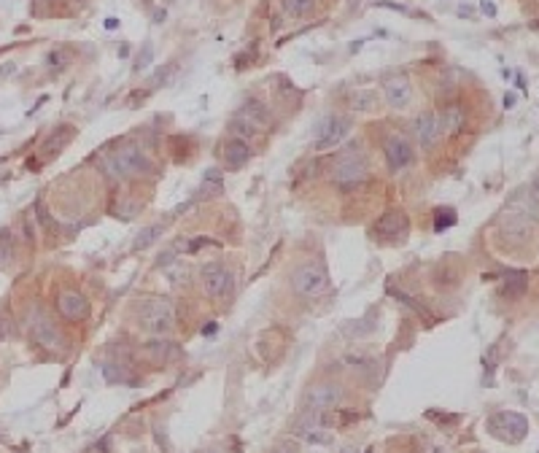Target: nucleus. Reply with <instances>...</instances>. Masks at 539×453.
<instances>
[{"label": "nucleus", "instance_id": "obj_22", "mask_svg": "<svg viewBox=\"0 0 539 453\" xmlns=\"http://www.w3.org/2000/svg\"><path fill=\"white\" fill-rule=\"evenodd\" d=\"M162 232H165V224H159V222L143 226V229H140V235L135 238V248H151V245L162 238Z\"/></svg>", "mask_w": 539, "mask_h": 453}, {"label": "nucleus", "instance_id": "obj_20", "mask_svg": "<svg viewBox=\"0 0 539 453\" xmlns=\"http://www.w3.org/2000/svg\"><path fill=\"white\" fill-rule=\"evenodd\" d=\"M439 127H442V133H458L461 127H464V111L458 108V105H448L445 111H442V116H439Z\"/></svg>", "mask_w": 539, "mask_h": 453}, {"label": "nucleus", "instance_id": "obj_19", "mask_svg": "<svg viewBox=\"0 0 539 453\" xmlns=\"http://www.w3.org/2000/svg\"><path fill=\"white\" fill-rule=\"evenodd\" d=\"M248 159H251V149L245 146L243 140H238V138L226 140V146H224V162L229 165V168H243Z\"/></svg>", "mask_w": 539, "mask_h": 453}, {"label": "nucleus", "instance_id": "obj_14", "mask_svg": "<svg viewBox=\"0 0 539 453\" xmlns=\"http://www.w3.org/2000/svg\"><path fill=\"white\" fill-rule=\"evenodd\" d=\"M407 216H404V210H386L381 219L375 222V232H378V238L383 241H400L402 235L407 232Z\"/></svg>", "mask_w": 539, "mask_h": 453}, {"label": "nucleus", "instance_id": "obj_30", "mask_svg": "<svg viewBox=\"0 0 539 453\" xmlns=\"http://www.w3.org/2000/svg\"><path fill=\"white\" fill-rule=\"evenodd\" d=\"M203 181H205V184H210V187H219V184H221V170H216V168H210V170H205V175H203Z\"/></svg>", "mask_w": 539, "mask_h": 453}, {"label": "nucleus", "instance_id": "obj_28", "mask_svg": "<svg viewBox=\"0 0 539 453\" xmlns=\"http://www.w3.org/2000/svg\"><path fill=\"white\" fill-rule=\"evenodd\" d=\"M46 62H49V68H54V70H60L62 65H68L70 62V54H65V52H52L49 57H46Z\"/></svg>", "mask_w": 539, "mask_h": 453}, {"label": "nucleus", "instance_id": "obj_7", "mask_svg": "<svg viewBox=\"0 0 539 453\" xmlns=\"http://www.w3.org/2000/svg\"><path fill=\"white\" fill-rule=\"evenodd\" d=\"M369 173V168H367V159L362 154H346V157L337 159V165H334V184L337 187H343V189H348V187H356V184H362Z\"/></svg>", "mask_w": 539, "mask_h": 453}, {"label": "nucleus", "instance_id": "obj_23", "mask_svg": "<svg viewBox=\"0 0 539 453\" xmlns=\"http://www.w3.org/2000/svg\"><path fill=\"white\" fill-rule=\"evenodd\" d=\"M299 435H302L305 442H311V445H329V442H334V435H332L329 429H321V426L299 429Z\"/></svg>", "mask_w": 539, "mask_h": 453}, {"label": "nucleus", "instance_id": "obj_6", "mask_svg": "<svg viewBox=\"0 0 539 453\" xmlns=\"http://www.w3.org/2000/svg\"><path fill=\"white\" fill-rule=\"evenodd\" d=\"M350 127H353V124H350V119H346V116H327V119H321L318 130H315V149H318V151H327V149L340 146L343 140L348 138Z\"/></svg>", "mask_w": 539, "mask_h": 453}, {"label": "nucleus", "instance_id": "obj_27", "mask_svg": "<svg viewBox=\"0 0 539 453\" xmlns=\"http://www.w3.org/2000/svg\"><path fill=\"white\" fill-rule=\"evenodd\" d=\"M11 259H14V251H11V241H8V235H6V238H3V243H0V270H3V267H8Z\"/></svg>", "mask_w": 539, "mask_h": 453}, {"label": "nucleus", "instance_id": "obj_25", "mask_svg": "<svg viewBox=\"0 0 539 453\" xmlns=\"http://www.w3.org/2000/svg\"><path fill=\"white\" fill-rule=\"evenodd\" d=\"M280 6L292 17H305V14L315 11V0H280Z\"/></svg>", "mask_w": 539, "mask_h": 453}, {"label": "nucleus", "instance_id": "obj_9", "mask_svg": "<svg viewBox=\"0 0 539 453\" xmlns=\"http://www.w3.org/2000/svg\"><path fill=\"white\" fill-rule=\"evenodd\" d=\"M203 289L205 295L213 297V299H221L232 292V273L226 270L224 264L213 262V264H205L203 267Z\"/></svg>", "mask_w": 539, "mask_h": 453}, {"label": "nucleus", "instance_id": "obj_36", "mask_svg": "<svg viewBox=\"0 0 539 453\" xmlns=\"http://www.w3.org/2000/svg\"><path fill=\"white\" fill-rule=\"evenodd\" d=\"M364 453H375V451H372V448H367V451Z\"/></svg>", "mask_w": 539, "mask_h": 453}, {"label": "nucleus", "instance_id": "obj_18", "mask_svg": "<svg viewBox=\"0 0 539 453\" xmlns=\"http://www.w3.org/2000/svg\"><path fill=\"white\" fill-rule=\"evenodd\" d=\"M378 103H381L378 89H356V92L348 97V105L356 111V114H369V111L378 108Z\"/></svg>", "mask_w": 539, "mask_h": 453}, {"label": "nucleus", "instance_id": "obj_2", "mask_svg": "<svg viewBox=\"0 0 539 453\" xmlns=\"http://www.w3.org/2000/svg\"><path fill=\"white\" fill-rule=\"evenodd\" d=\"M103 168L114 181H124V178H132V175H138L140 170H146V168H149V159L140 151V146L127 143L122 149H116L111 157H105Z\"/></svg>", "mask_w": 539, "mask_h": 453}, {"label": "nucleus", "instance_id": "obj_13", "mask_svg": "<svg viewBox=\"0 0 539 453\" xmlns=\"http://www.w3.org/2000/svg\"><path fill=\"white\" fill-rule=\"evenodd\" d=\"M343 397V388L334 384H318L308 391V407L315 413H329L332 407L340 402Z\"/></svg>", "mask_w": 539, "mask_h": 453}, {"label": "nucleus", "instance_id": "obj_35", "mask_svg": "<svg viewBox=\"0 0 539 453\" xmlns=\"http://www.w3.org/2000/svg\"><path fill=\"white\" fill-rule=\"evenodd\" d=\"M512 105H515V97H512V95H507V97H505V108H512Z\"/></svg>", "mask_w": 539, "mask_h": 453}, {"label": "nucleus", "instance_id": "obj_17", "mask_svg": "<svg viewBox=\"0 0 539 453\" xmlns=\"http://www.w3.org/2000/svg\"><path fill=\"white\" fill-rule=\"evenodd\" d=\"M146 356L154 362V365H168V362H175L178 356H181V349L170 343V340H154V343H149L146 346Z\"/></svg>", "mask_w": 539, "mask_h": 453}, {"label": "nucleus", "instance_id": "obj_21", "mask_svg": "<svg viewBox=\"0 0 539 453\" xmlns=\"http://www.w3.org/2000/svg\"><path fill=\"white\" fill-rule=\"evenodd\" d=\"M165 276H168V280L173 283L175 289H181V286H189L191 283V267L184 264V262H178V264H170L165 270Z\"/></svg>", "mask_w": 539, "mask_h": 453}, {"label": "nucleus", "instance_id": "obj_32", "mask_svg": "<svg viewBox=\"0 0 539 453\" xmlns=\"http://www.w3.org/2000/svg\"><path fill=\"white\" fill-rule=\"evenodd\" d=\"M340 453H362V451H359L356 445H343V448H340Z\"/></svg>", "mask_w": 539, "mask_h": 453}, {"label": "nucleus", "instance_id": "obj_15", "mask_svg": "<svg viewBox=\"0 0 539 453\" xmlns=\"http://www.w3.org/2000/svg\"><path fill=\"white\" fill-rule=\"evenodd\" d=\"M499 232L505 235L507 241H512V243H523L531 235V219L526 213H521V210H510Z\"/></svg>", "mask_w": 539, "mask_h": 453}, {"label": "nucleus", "instance_id": "obj_11", "mask_svg": "<svg viewBox=\"0 0 539 453\" xmlns=\"http://www.w3.org/2000/svg\"><path fill=\"white\" fill-rule=\"evenodd\" d=\"M57 311L62 313V318H68V321H84L89 316V299L81 292H60L57 297Z\"/></svg>", "mask_w": 539, "mask_h": 453}, {"label": "nucleus", "instance_id": "obj_24", "mask_svg": "<svg viewBox=\"0 0 539 453\" xmlns=\"http://www.w3.org/2000/svg\"><path fill=\"white\" fill-rule=\"evenodd\" d=\"M526 283H528V276H526L523 270H512V273H507V278H505V295H510V297L523 295Z\"/></svg>", "mask_w": 539, "mask_h": 453}, {"label": "nucleus", "instance_id": "obj_34", "mask_svg": "<svg viewBox=\"0 0 539 453\" xmlns=\"http://www.w3.org/2000/svg\"><path fill=\"white\" fill-rule=\"evenodd\" d=\"M6 332H8V327H6V321L0 318V340H6Z\"/></svg>", "mask_w": 539, "mask_h": 453}, {"label": "nucleus", "instance_id": "obj_12", "mask_svg": "<svg viewBox=\"0 0 539 453\" xmlns=\"http://www.w3.org/2000/svg\"><path fill=\"white\" fill-rule=\"evenodd\" d=\"M413 133H416V140L421 143V149H432L437 143V138H439V133H442L439 116H437L435 111L418 114L416 122H413Z\"/></svg>", "mask_w": 539, "mask_h": 453}, {"label": "nucleus", "instance_id": "obj_5", "mask_svg": "<svg viewBox=\"0 0 539 453\" xmlns=\"http://www.w3.org/2000/svg\"><path fill=\"white\" fill-rule=\"evenodd\" d=\"M488 429L496 437L507 440V442H521L523 437L528 435V421H526V416H521V413L502 410V413H496V416L491 419Z\"/></svg>", "mask_w": 539, "mask_h": 453}, {"label": "nucleus", "instance_id": "obj_10", "mask_svg": "<svg viewBox=\"0 0 539 453\" xmlns=\"http://www.w3.org/2000/svg\"><path fill=\"white\" fill-rule=\"evenodd\" d=\"M383 97H386V103L391 105V108H407L410 100H413V87H410V79L407 76H386L383 79Z\"/></svg>", "mask_w": 539, "mask_h": 453}, {"label": "nucleus", "instance_id": "obj_26", "mask_svg": "<svg viewBox=\"0 0 539 453\" xmlns=\"http://www.w3.org/2000/svg\"><path fill=\"white\" fill-rule=\"evenodd\" d=\"M456 224V210L453 208H439L435 213V229L437 232H442V229H448V226Z\"/></svg>", "mask_w": 539, "mask_h": 453}, {"label": "nucleus", "instance_id": "obj_3", "mask_svg": "<svg viewBox=\"0 0 539 453\" xmlns=\"http://www.w3.org/2000/svg\"><path fill=\"white\" fill-rule=\"evenodd\" d=\"M27 324H30V334L33 340L43 351H62V332L57 330L54 318L46 313L43 305H33L27 313Z\"/></svg>", "mask_w": 539, "mask_h": 453}, {"label": "nucleus", "instance_id": "obj_4", "mask_svg": "<svg viewBox=\"0 0 539 453\" xmlns=\"http://www.w3.org/2000/svg\"><path fill=\"white\" fill-rule=\"evenodd\" d=\"M292 286L299 297H308V299H315V297H324L329 295V276L321 264H302L296 267L294 276H292Z\"/></svg>", "mask_w": 539, "mask_h": 453}, {"label": "nucleus", "instance_id": "obj_31", "mask_svg": "<svg viewBox=\"0 0 539 453\" xmlns=\"http://www.w3.org/2000/svg\"><path fill=\"white\" fill-rule=\"evenodd\" d=\"M483 11H486L488 17H496V6L491 0H483Z\"/></svg>", "mask_w": 539, "mask_h": 453}, {"label": "nucleus", "instance_id": "obj_16", "mask_svg": "<svg viewBox=\"0 0 539 453\" xmlns=\"http://www.w3.org/2000/svg\"><path fill=\"white\" fill-rule=\"evenodd\" d=\"M235 119L243 122L245 127H251L254 133H261V130L270 124V114H267V108H264L259 100H248V103H243V108L235 114Z\"/></svg>", "mask_w": 539, "mask_h": 453}, {"label": "nucleus", "instance_id": "obj_1", "mask_svg": "<svg viewBox=\"0 0 539 453\" xmlns=\"http://www.w3.org/2000/svg\"><path fill=\"white\" fill-rule=\"evenodd\" d=\"M138 318H140V327L151 334H170L175 327V313H173V305L162 297H154V299H143L138 305Z\"/></svg>", "mask_w": 539, "mask_h": 453}, {"label": "nucleus", "instance_id": "obj_33", "mask_svg": "<svg viewBox=\"0 0 539 453\" xmlns=\"http://www.w3.org/2000/svg\"><path fill=\"white\" fill-rule=\"evenodd\" d=\"M165 17H168V14H165V8H157V14H154V22H165Z\"/></svg>", "mask_w": 539, "mask_h": 453}, {"label": "nucleus", "instance_id": "obj_8", "mask_svg": "<svg viewBox=\"0 0 539 453\" xmlns=\"http://www.w3.org/2000/svg\"><path fill=\"white\" fill-rule=\"evenodd\" d=\"M383 154H386V162H388V168L394 173L410 168L416 162V151H413L410 140H404L402 135H388L386 143H383Z\"/></svg>", "mask_w": 539, "mask_h": 453}, {"label": "nucleus", "instance_id": "obj_29", "mask_svg": "<svg viewBox=\"0 0 539 453\" xmlns=\"http://www.w3.org/2000/svg\"><path fill=\"white\" fill-rule=\"evenodd\" d=\"M154 49H151V43H143V52L138 54V60H135V70H143L149 62H151V57H154Z\"/></svg>", "mask_w": 539, "mask_h": 453}]
</instances>
